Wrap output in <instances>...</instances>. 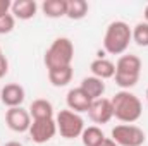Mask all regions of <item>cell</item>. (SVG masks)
Segmentation results:
<instances>
[{
    "label": "cell",
    "mask_w": 148,
    "mask_h": 146,
    "mask_svg": "<svg viewBox=\"0 0 148 146\" xmlns=\"http://www.w3.org/2000/svg\"><path fill=\"white\" fill-rule=\"evenodd\" d=\"M112 102V110H114V117L124 124H133L136 120H140L141 113H143V105L140 102V98L127 91L122 89L119 93L114 95Z\"/></svg>",
    "instance_id": "cell-1"
},
{
    "label": "cell",
    "mask_w": 148,
    "mask_h": 146,
    "mask_svg": "<svg viewBox=\"0 0 148 146\" xmlns=\"http://www.w3.org/2000/svg\"><path fill=\"white\" fill-rule=\"evenodd\" d=\"M133 41V28L124 21H114L107 26L103 36V48L110 55H122Z\"/></svg>",
    "instance_id": "cell-2"
},
{
    "label": "cell",
    "mask_w": 148,
    "mask_h": 146,
    "mask_svg": "<svg viewBox=\"0 0 148 146\" xmlns=\"http://www.w3.org/2000/svg\"><path fill=\"white\" fill-rule=\"evenodd\" d=\"M74 59V45L69 38L60 36L55 38L48 50L45 52L43 62L47 69H60V67H69Z\"/></svg>",
    "instance_id": "cell-3"
},
{
    "label": "cell",
    "mask_w": 148,
    "mask_h": 146,
    "mask_svg": "<svg viewBox=\"0 0 148 146\" xmlns=\"http://www.w3.org/2000/svg\"><path fill=\"white\" fill-rule=\"evenodd\" d=\"M141 74V59L138 55H121L115 64V84L122 89L136 86Z\"/></svg>",
    "instance_id": "cell-4"
},
{
    "label": "cell",
    "mask_w": 148,
    "mask_h": 146,
    "mask_svg": "<svg viewBox=\"0 0 148 146\" xmlns=\"http://www.w3.org/2000/svg\"><path fill=\"white\" fill-rule=\"evenodd\" d=\"M57 122V131L60 132V136L64 139H76L81 138L83 131H84V120L79 113H76L73 110H60L55 117Z\"/></svg>",
    "instance_id": "cell-5"
},
{
    "label": "cell",
    "mask_w": 148,
    "mask_h": 146,
    "mask_svg": "<svg viewBox=\"0 0 148 146\" xmlns=\"http://www.w3.org/2000/svg\"><path fill=\"white\" fill-rule=\"evenodd\" d=\"M112 139L119 146H143L147 136L143 129L134 124H119L112 129Z\"/></svg>",
    "instance_id": "cell-6"
},
{
    "label": "cell",
    "mask_w": 148,
    "mask_h": 146,
    "mask_svg": "<svg viewBox=\"0 0 148 146\" xmlns=\"http://www.w3.org/2000/svg\"><path fill=\"white\" fill-rule=\"evenodd\" d=\"M29 138L33 139V143L36 145H45L50 139H53V136L57 134V122L55 119H40L33 120L31 127H29Z\"/></svg>",
    "instance_id": "cell-7"
},
{
    "label": "cell",
    "mask_w": 148,
    "mask_h": 146,
    "mask_svg": "<svg viewBox=\"0 0 148 146\" xmlns=\"http://www.w3.org/2000/svg\"><path fill=\"white\" fill-rule=\"evenodd\" d=\"M5 122L9 129L14 132H28L33 120H31L29 110H24L23 107H14L5 112Z\"/></svg>",
    "instance_id": "cell-8"
},
{
    "label": "cell",
    "mask_w": 148,
    "mask_h": 146,
    "mask_svg": "<svg viewBox=\"0 0 148 146\" xmlns=\"http://www.w3.org/2000/svg\"><path fill=\"white\" fill-rule=\"evenodd\" d=\"M88 115H90V119H91L95 124H107V122H110L112 117H114L112 102L109 100V98L93 100L91 107H90V110H88Z\"/></svg>",
    "instance_id": "cell-9"
},
{
    "label": "cell",
    "mask_w": 148,
    "mask_h": 146,
    "mask_svg": "<svg viewBox=\"0 0 148 146\" xmlns=\"http://www.w3.org/2000/svg\"><path fill=\"white\" fill-rule=\"evenodd\" d=\"M26 98V91L21 84L17 83H10V84H5L2 88V93H0V102L9 107V108H14V107H21L23 102Z\"/></svg>",
    "instance_id": "cell-10"
},
{
    "label": "cell",
    "mask_w": 148,
    "mask_h": 146,
    "mask_svg": "<svg viewBox=\"0 0 148 146\" xmlns=\"http://www.w3.org/2000/svg\"><path fill=\"white\" fill-rule=\"evenodd\" d=\"M66 103H67V108L76 112V113H83V112H88L93 100L81 89V88H73L69 89L67 96H66Z\"/></svg>",
    "instance_id": "cell-11"
},
{
    "label": "cell",
    "mask_w": 148,
    "mask_h": 146,
    "mask_svg": "<svg viewBox=\"0 0 148 146\" xmlns=\"http://www.w3.org/2000/svg\"><path fill=\"white\" fill-rule=\"evenodd\" d=\"M38 10V3L35 0H16L12 2V7H10V12L16 19H21V21H29L35 17Z\"/></svg>",
    "instance_id": "cell-12"
},
{
    "label": "cell",
    "mask_w": 148,
    "mask_h": 146,
    "mask_svg": "<svg viewBox=\"0 0 148 146\" xmlns=\"http://www.w3.org/2000/svg\"><path fill=\"white\" fill-rule=\"evenodd\" d=\"M79 88L91 98V100H98V98H103V93H105V83L95 76H88L81 81Z\"/></svg>",
    "instance_id": "cell-13"
},
{
    "label": "cell",
    "mask_w": 148,
    "mask_h": 146,
    "mask_svg": "<svg viewBox=\"0 0 148 146\" xmlns=\"http://www.w3.org/2000/svg\"><path fill=\"white\" fill-rule=\"evenodd\" d=\"M90 71H91V76H95V77L105 81V79H110V77L115 76V64L110 62L109 59L100 57V59H97V60L91 62Z\"/></svg>",
    "instance_id": "cell-14"
},
{
    "label": "cell",
    "mask_w": 148,
    "mask_h": 146,
    "mask_svg": "<svg viewBox=\"0 0 148 146\" xmlns=\"http://www.w3.org/2000/svg\"><path fill=\"white\" fill-rule=\"evenodd\" d=\"M41 10L50 19H59L67 16V0H45L41 3Z\"/></svg>",
    "instance_id": "cell-15"
},
{
    "label": "cell",
    "mask_w": 148,
    "mask_h": 146,
    "mask_svg": "<svg viewBox=\"0 0 148 146\" xmlns=\"http://www.w3.org/2000/svg\"><path fill=\"white\" fill-rule=\"evenodd\" d=\"M29 115L33 120H40V119H53V105L45 100V98H38L31 103L29 107Z\"/></svg>",
    "instance_id": "cell-16"
},
{
    "label": "cell",
    "mask_w": 148,
    "mask_h": 146,
    "mask_svg": "<svg viewBox=\"0 0 148 146\" xmlns=\"http://www.w3.org/2000/svg\"><path fill=\"white\" fill-rule=\"evenodd\" d=\"M73 65L69 67H60V69H50L48 71V79L52 86L55 88H64L73 81Z\"/></svg>",
    "instance_id": "cell-17"
},
{
    "label": "cell",
    "mask_w": 148,
    "mask_h": 146,
    "mask_svg": "<svg viewBox=\"0 0 148 146\" xmlns=\"http://www.w3.org/2000/svg\"><path fill=\"white\" fill-rule=\"evenodd\" d=\"M103 139H105V134L98 126L84 127V131L81 134V141L84 146H100L103 143Z\"/></svg>",
    "instance_id": "cell-18"
},
{
    "label": "cell",
    "mask_w": 148,
    "mask_h": 146,
    "mask_svg": "<svg viewBox=\"0 0 148 146\" xmlns=\"http://www.w3.org/2000/svg\"><path fill=\"white\" fill-rule=\"evenodd\" d=\"M88 2L86 0H67V17L73 21H79L88 14Z\"/></svg>",
    "instance_id": "cell-19"
},
{
    "label": "cell",
    "mask_w": 148,
    "mask_h": 146,
    "mask_svg": "<svg viewBox=\"0 0 148 146\" xmlns=\"http://www.w3.org/2000/svg\"><path fill=\"white\" fill-rule=\"evenodd\" d=\"M133 41L138 46H148V23H138L133 28Z\"/></svg>",
    "instance_id": "cell-20"
},
{
    "label": "cell",
    "mask_w": 148,
    "mask_h": 146,
    "mask_svg": "<svg viewBox=\"0 0 148 146\" xmlns=\"http://www.w3.org/2000/svg\"><path fill=\"white\" fill-rule=\"evenodd\" d=\"M16 26V17L12 14H7L3 17H0V35H7L14 29Z\"/></svg>",
    "instance_id": "cell-21"
},
{
    "label": "cell",
    "mask_w": 148,
    "mask_h": 146,
    "mask_svg": "<svg viewBox=\"0 0 148 146\" xmlns=\"http://www.w3.org/2000/svg\"><path fill=\"white\" fill-rule=\"evenodd\" d=\"M7 72H9V60L5 59V55H2L0 57V79L5 77Z\"/></svg>",
    "instance_id": "cell-22"
},
{
    "label": "cell",
    "mask_w": 148,
    "mask_h": 146,
    "mask_svg": "<svg viewBox=\"0 0 148 146\" xmlns=\"http://www.w3.org/2000/svg\"><path fill=\"white\" fill-rule=\"evenodd\" d=\"M10 7H12V2L10 0H0V17L7 16L9 10H10Z\"/></svg>",
    "instance_id": "cell-23"
},
{
    "label": "cell",
    "mask_w": 148,
    "mask_h": 146,
    "mask_svg": "<svg viewBox=\"0 0 148 146\" xmlns=\"http://www.w3.org/2000/svg\"><path fill=\"white\" fill-rule=\"evenodd\" d=\"M100 146H119V145H117L112 138H105V139H103V143H102Z\"/></svg>",
    "instance_id": "cell-24"
},
{
    "label": "cell",
    "mask_w": 148,
    "mask_h": 146,
    "mask_svg": "<svg viewBox=\"0 0 148 146\" xmlns=\"http://www.w3.org/2000/svg\"><path fill=\"white\" fill-rule=\"evenodd\" d=\"M5 146H24V145H21L17 141H9V143H5Z\"/></svg>",
    "instance_id": "cell-25"
},
{
    "label": "cell",
    "mask_w": 148,
    "mask_h": 146,
    "mask_svg": "<svg viewBox=\"0 0 148 146\" xmlns=\"http://www.w3.org/2000/svg\"><path fill=\"white\" fill-rule=\"evenodd\" d=\"M143 16H145V23H148V5L145 7V12H143Z\"/></svg>",
    "instance_id": "cell-26"
},
{
    "label": "cell",
    "mask_w": 148,
    "mask_h": 146,
    "mask_svg": "<svg viewBox=\"0 0 148 146\" xmlns=\"http://www.w3.org/2000/svg\"><path fill=\"white\" fill-rule=\"evenodd\" d=\"M147 100H148V88H147Z\"/></svg>",
    "instance_id": "cell-27"
},
{
    "label": "cell",
    "mask_w": 148,
    "mask_h": 146,
    "mask_svg": "<svg viewBox=\"0 0 148 146\" xmlns=\"http://www.w3.org/2000/svg\"><path fill=\"white\" fill-rule=\"evenodd\" d=\"M2 55H3V53H2V50H0V57H2Z\"/></svg>",
    "instance_id": "cell-28"
},
{
    "label": "cell",
    "mask_w": 148,
    "mask_h": 146,
    "mask_svg": "<svg viewBox=\"0 0 148 146\" xmlns=\"http://www.w3.org/2000/svg\"><path fill=\"white\" fill-rule=\"evenodd\" d=\"M0 93H2V88H0Z\"/></svg>",
    "instance_id": "cell-29"
}]
</instances>
